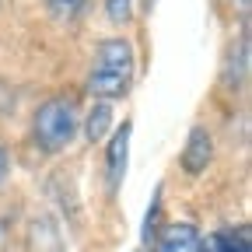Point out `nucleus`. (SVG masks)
<instances>
[{"label":"nucleus","instance_id":"2","mask_svg":"<svg viewBox=\"0 0 252 252\" xmlns=\"http://www.w3.org/2000/svg\"><path fill=\"white\" fill-rule=\"evenodd\" d=\"M32 137L46 154H60L63 147H70L77 137V109L70 98H49L35 109L32 119Z\"/></svg>","mask_w":252,"mask_h":252},{"label":"nucleus","instance_id":"1","mask_svg":"<svg viewBox=\"0 0 252 252\" xmlns=\"http://www.w3.org/2000/svg\"><path fill=\"white\" fill-rule=\"evenodd\" d=\"M137 74V56L130 39H102L91 60V74H88V91L102 102L123 98L133 84Z\"/></svg>","mask_w":252,"mask_h":252},{"label":"nucleus","instance_id":"11","mask_svg":"<svg viewBox=\"0 0 252 252\" xmlns=\"http://www.w3.org/2000/svg\"><path fill=\"white\" fill-rule=\"evenodd\" d=\"M105 14H109L112 25L130 21V14H133V0H105Z\"/></svg>","mask_w":252,"mask_h":252},{"label":"nucleus","instance_id":"3","mask_svg":"<svg viewBox=\"0 0 252 252\" xmlns=\"http://www.w3.org/2000/svg\"><path fill=\"white\" fill-rule=\"evenodd\" d=\"M130 137H133V123L123 119V126L112 130L109 147H105V186H109L112 196L119 193V186L126 179V165H130Z\"/></svg>","mask_w":252,"mask_h":252},{"label":"nucleus","instance_id":"4","mask_svg":"<svg viewBox=\"0 0 252 252\" xmlns=\"http://www.w3.org/2000/svg\"><path fill=\"white\" fill-rule=\"evenodd\" d=\"M210 161H214V137L207 133V126H193L186 137L182 154H179V165L189 175H200V172H207Z\"/></svg>","mask_w":252,"mask_h":252},{"label":"nucleus","instance_id":"7","mask_svg":"<svg viewBox=\"0 0 252 252\" xmlns=\"http://www.w3.org/2000/svg\"><path fill=\"white\" fill-rule=\"evenodd\" d=\"M245 70H249V32H242V39L228 49V63H224V84L228 88H238L245 81Z\"/></svg>","mask_w":252,"mask_h":252},{"label":"nucleus","instance_id":"13","mask_svg":"<svg viewBox=\"0 0 252 252\" xmlns=\"http://www.w3.org/2000/svg\"><path fill=\"white\" fill-rule=\"evenodd\" d=\"M147 7H154V0H147Z\"/></svg>","mask_w":252,"mask_h":252},{"label":"nucleus","instance_id":"5","mask_svg":"<svg viewBox=\"0 0 252 252\" xmlns=\"http://www.w3.org/2000/svg\"><path fill=\"white\" fill-rule=\"evenodd\" d=\"M200 249V228L189 220H175V224L158 228L151 252H196Z\"/></svg>","mask_w":252,"mask_h":252},{"label":"nucleus","instance_id":"9","mask_svg":"<svg viewBox=\"0 0 252 252\" xmlns=\"http://www.w3.org/2000/svg\"><path fill=\"white\" fill-rule=\"evenodd\" d=\"M158 224H161V186L154 189V196H151V203H147V214H144V228H140V238H144L147 249H151V242H154V235H158Z\"/></svg>","mask_w":252,"mask_h":252},{"label":"nucleus","instance_id":"12","mask_svg":"<svg viewBox=\"0 0 252 252\" xmlns=\"http://www.w3.org/2000/svg\"><path fill=\"white\" fill-rule=\"evenodd\" d=\"M7 168H11V158H7L4 147H0V186H4V179H7Z\"/></svg>","mask_w":252,"mask_h":252},{"label":"nucleus","instance_id":"10","mask_svg":"<svg viewBox=\"0 0 252 252\" xmlns=\"http://www.w3.org/2000/svg\"><path fill=\"white\" fill-rule=\"evenodd\" d=\"M84 4H88V0H46V7H49L56 18H67V21H70V18H77Z\"/></svg>","mask_w":252,"mask_h":252},{"label":"nucleus","instance_id":"6","mask_svg":"<svg viewBox=\"0 0 252 252\" xmlns=\"http://www.w3.org/2000/svg\"><path fill=\"white\" fill-rule=\"evenodd\" d=\"M28 252H63V238L53 217H39L28 228Z\"/></svg>","mask_w":252,"mask_h":252},{"label":"nucleus","instance_id":"8","mask_svg":"<svg viewBox=\"0 0 252 252\" xmlns=\"http://www.w3.org/2000/svg\"><path fill=\"white\" fill-rule=\"evenodd\" d=\"M109 130H112V105L109 102H94V109L84 119V137L91 144H98V140L109 137Z\"/></svg>","mask_w":252,"mask_h":252}]
</instances>
